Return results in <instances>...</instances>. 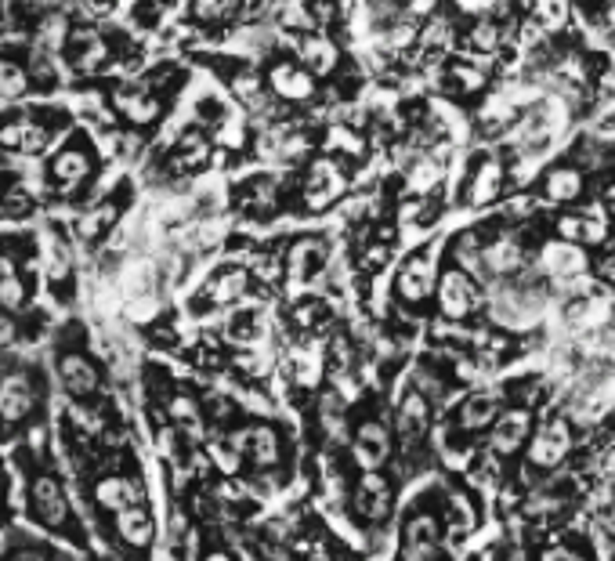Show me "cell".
Returning <instances> with one entry per match:
<instances>
[{
  "mask_svg": "<svg viewBox=\"0 0 615 561\" xmlns=\"http://www.w3.org/2000/svg\"><path fill=\"white\" fill-rule=\"evenodd\" d=\"M359 467H366L369 475H377V467L388 460L391 453V438H388V428L377 424V420H366L359 431H355V446H351Z\"/></svg>",
  "mask_w": 615,
  "mask_h": 561,
  "instance_id": "4",
  "label": "cell"
},
{
  "mask_svg": "<svg viewBox=\"0 0 615 561\" xmlns=\"http://www.w3.org/2000/svg\"><path fill=\"white\" fill-rule=\"evenodd\" d=\"M529 413L525 409H507L496 424H492V438L489 446L500 453V457H507V453H514V449L525 446V438H529Z\"/></svg>",
  "mask_w": 615,
  "mask_h": 561,
  "instance_id": "10",
  "label": "cell"
},
{
  "mask_svg": "<svg viewBox=\"0 0 615 561\" xmlns=\"http://www.w3.org/2000/svg\"><path fill=\"white\" fill-rule=\"evenodd\" d=\"M8 561H44V554H37V551H22V554H11Z\"/></svg>",
  "mask_w": 615,
  "mask_h": 561,
  "instance_id": "52",
  "label": "cell"
},
{
  "mask_svg": "<svg viewBox=\"0 0 615 561\" xmlns=\"http://www.w3.org/2000/svg\"><path fill=\"white\" fill-rule=\"evenodd\" d=\"M402 558L406 561H435L438 558V522L431 514H417V518L406 525Z\"/></svg>",
  "mask_w": 615,
  "mask_h": 561,
  "instance_id": "7",
  "label": "cell"
},
{
  "mask_svg": "<svg viewBox=\"0 0 615 561\" xmlns=\"http://www.w3.org/2000/svg\"><path fill=\"white\" fill-rule=\"evenodd\" d=\"M0 406H4V420L8 424H15V420H22L33 409V384L26 381V377H15V373H8L4 377V391H0Z\"/></svg>",
  "mask_w": 615,
  "mask_h": 561,
  "instance_id": "18",
  "label": "cell"
},
{
  "mask_svg": "<svg viewBox=\"0 0 615 561\" xmlns=\"http://www.w3.org/2000/svg\"><path fill=\"white\" fill-rule=\"evenodd\" d=\"M322 257H326V250H322V243L319 239H304V243H297L294 247V257H290V268H294V276H304V268L312 272V268H319L322 265Z\"/></svg>",
  "mask_w": 615,
  "mask_h": 561,
  "instance_id": "34",
  "label": "cell"
},
{
  "mask_svg": "<svg viewBox=\"0 0 615 561\" xmlns=\"http://www.w3.org/2000/svg\"><path fill=\"white\" fill-rule=\"evenodd\" d=\"M615 315V305L608 297H587V301H576V305L568 308L565 319L579 330H597V326H608Z\"/></svg>",
  "mask_w": 615,
  "mask_h": 561,
  "instance_id": "20",
  "label": "cell"
},
{
  "mask_svg": "<svg viewBox=\"0 0 615 561\" xmlns=\"http://www.w3.org/2000/svg\"><path fill=\"white\" fill-rule=\"evenodd\" d=\"M543 268H547V276L558 286H568L572 279L583 276L587 257H583L579 247H572V243H550L547 254H543Z\"/></svg>",
  "mask_w": 615,
  "mask_h": 561,
  "instance_id": "9",
  "label": "cell"
},
{
  "mask_svg": "<svg viewBox=\"0 0 615 561\" xmlns=\"http://www.w3.org/2000/svg\"><path fill=\"white\" fill-rule=\"evenodd\" d=\"M26 210H29V200L22 196V192L11 189L8 192V203H4V214H8V218H15V214H26Z\"/></svg>",
  "mask_w": 615,
  "mask_h": 561,
  "instance_id": "47",
  "label": "cell"
},
{
  "mask_svg": "<svg viewBox=\"0 0 615 561\" xmlns=\"http://www.w3.org/2000/svg\"><path fill=\"white\" fill-rule=\"evenodd\" d=\"M232 449L243 453V457H250L254 467L279 464V435H275V428H268V424L236 431V435H232Z\"/></svg>",
  "mask_w": 615,
  "mask_h": 561,
  "instance_id": "3",
  "label": "cell"
},
{
  "mask_svg": "<svg viewBox=\"0 0 615 561\" xmlns=\"http://www.w3.org/2000/svg\"><path fill=\"white\" fill-rule=\"evenodd\" d=\"M417 37V29L413 26H398V29H391V44H395V48H406L409 40Z\"/></svg>",
  "mask_w": 615,
  "mask_h": 561,
  "instance_id": "50",
  "label": "cell"
},
{
  "mask_svg": "<svg viewBox=\"0 0 615 561\" xmlns=\"http://www.w3.org/2000/svg\"><path fill=\"white\" fill-rule=\"evenodd\" d=\"M341 413H344V402L337 395H326L322 399V420H326V428L330 431H341Z\"/></svg>",
  "mask_w": 615,
  "mask_h": 561,
  "instance_id": "41",
  "label": "cell"
},
{
  "mask_svg": "<svg viewBox=\"0 0 615 561\" xmlns=\"http://www.w3.org/2000/svg\"><path fill=\"white\" fill-rule=\"evenodd\" d=\"M174 417H196L192 402H189V399H178V402H174Z\"/></svg>",
  "mask_w": 615,
  "mask_h": 561,
  "instance_id": "51",
  "label": "cell"
},
{
  "mask_svg": "<svg viewBox=\"0 0 615 561\" xmlns=\"http://www.w3.org/2000/svg\"><path fill=\"white\" fill-rule=\"evenodd\" d=\"M113 218H116V207L113 203H102V207H95L84 221H80V236H98L105 225H113Z\"/></svg>",
  "mask_w": 615,
  "mask_h": 561,
  "instance_id": "37",
  "label": "cell"
},
{
  "mask_svg": "<svg viewBox=\"0 0 615 561\" xmlns=\"http://www.w3.org/2000/svg\"><path fill=\"white\" fill-rule=\"evenodd\" d=\"M66 268H69V257H66V250L58 247H51V265H48V276H55V279H62L66 276Z\"/></svg>",
  "mask_w": 615,
  "mask_h": 561,
  "instance_id": "46",
  "label": "cell"
},
{
  "mask_svg": "<svg viewBox=\"0 0 615 561\" xmlns=\"http://www.w3.org/2000/svg\"><path fill=\"white\" fill-rule=\"evenodd\" d=\"M543 192H547V200L568 203V200H576L579 192H583V178H579L576 167H558V171L547 174V181H543Z\"/></svg>",
  "mask_w": 615,
  "mask_h": 561,
  "instance_id": "26",
  "label": "cell"
},
{
  "mask_svg": "<svg viewBox=\"0 0 615 561\" xmlns=\"http://www.w3.org/2000/svg\"><path fill=\"white\" fill-rule=\"evenodd\" d=\"M98 504L116 514L131 511V507H142V485L131 482V478H105L98 485Z\"/></svg>",
  "mask_w": 615,
  "mask_h": 561,
  "instance_id": "14",
  "label": "cell"
},
{
  "mask_svg": "<svg viewBox=\"0 0 615 561\" xmlns=\"http://www.w3.org/2000/svg\"><path fill=\"white\" fill-rule=\"evenodd\" d=\"M500 181H503V167L496 160H485L482 171L474 174L471 181V203H489L500 196Z\"/></svg>",
  "mask_w": 615,
  "mask_h": 561,
  "instance_id": "31",
  "label": "cell"
},
{
  "mask_svg": "<svg viewBox=\"0 0 615 561\" xmlns=\"http://www.w3.org/2000/svg\"><path fill=\"white\" fill-rule=\"evenodd\" d=\"M348 189V178L333 160H315V167L308 171V185H304V200L312 210H326L330 203H337V196Z\"/></svg>",
  "mask_w": 615,
  "mask_h": 561,
  "instance_id": "2",
  "label": "cell"
},
{
  "mask_svg": "<svg viewBox=\"0 0 615 561\" xmlns=\"http://www.w3.org/2000/svg\"><path fill=\"white\" fill-rule=\"evenodd\" d=\"M568 449H572V431H568V420H547L529 442V464L532 467H558L561 460L568 457Z\"/></svg>",
  "mask_w": 615,
  "mask_h": 561,
  "instance_id": "1",
  "label": "cell"
},
{
  "mask_svg": "<svg viewBox=\"0 0 615 561\" xmlns=\"http://www.w3.org/2000/svg\"><path fill=\"white\" fill-rule=\"evenodd\" d=\"M0 272H4V276H0V301H4L8 312H15V308H22V301H26V286L15 276V265H11L8 257H4V268H0Z\"/></svg>",
  "mask_w": 615,
  "mask_h": 561,
  "instance_id": "33",
  "label": "cell"
},
{
  "mask_svg": "<svg viewBox=\"0 0 615 561\" xmlns=\"http://www.w3.org/2000/svg\"><path fill=\"white\" fill-rule=\"evenodd\" d=\"M496 44H500V33H496L492 22H482V26L471 33V48L474 51H496Z\"/></svg>",
  "mask_w": 615,
  "mask_h": 561,
  "instance_id": "40",
  "label": "cell"
},
{
  "mask_svg": "<svg viewBox=\"0 0 615 561\" xmlns=\"http://www.w3.org/2000/svg\"><path fill=\"white\" fill-rule=\"evenodd\" d=\"M51 174H55L62 185H76L91 174V160H87L84 149H62V153L51 160Z\"/></svg>",
  "mask_w": 615,
  "mask_h": 561,
  "instance_id": "25",
  "label": "cell"
},
{
  "mask_svg": "<svg viewBox=\"0 0 615 561\" xmlns=\"http://www.w3.org/2000/svg\"><path fill=\"white\" fill-rule=\"evenodd\" d=\"M301 11H308V8H301V4H290V8H286V15H283L286 26H290V29L308 26V22H312V19H308V15H301Z\"/></svg>",
  "mask_w": 615,
  "mask_h": 561,
  "instance_id": "48",
  "label": "cell"
},
{
  "mask_svg": "<svg viewBox=\"0 0 615 561\" xmlns=\"http://www.w3.org/2000/svg\"><path fill=\"white\" fill-rule=\"evenodd\" d=\"M540 312H543L540 297L529 294V290H500L496 301H492V315L503 326H529Z\"/></svg>",
  "mask_w": 615,
  "mask_h": 561,
  "instance_id": "5",
  "label": "cell"
},
{
  "mask_svg": "<svg viewBox=\"0 0 615 561\" xmlns=\"http://www.w3.org/2000/svg\"><path fill=\"white\" fill-rule=\"evenodd\" d=\"M236 95H239V102L246 105V109H254V113H261L268 105V98H265V91L257 87V80H236Z\"/></svg>",
  "mask_w": 615,
  "mask_h": 561,
  "instance_id": "38",
  "label": "cell"
},
{
  "mask_svg": "<svg viewBox=\"0 0 615 561\" xmlns=\"http://www.w3.org/2000/svg\"><path fill=\"white\" fill-rule=\"evenodd\" d=\"M4 145L15 149L19 145L22 153H44L51 145V131L48 127L33 124V120H22V124H8L4 127Z\"/></svg>",
  "mask_w": 615,
  "mask_h": 561,
  "instance_id": "21",
  "label": "cell"
},
{
  "mask_svg": "<svg viewBox=\"0 0 615 561\" xmlns=\"http://www.w3.org/2000/svg\"><path fill=\"white\" fill-rule=\"evenodd\" d=\"M102 58H105V44H102L98 37H87V40H84V55L73 58V66H76V69H84V73H91V69H95L98 62H102Z\"/></svg>",
  "mask_w": 615,
  "mask_h": 561,
  "instance_id": "39",
  "label": "cell"
},
{
  "mask_svg": "<svg viewBox=\"0 0 615 561\" xmlns=\"http://www.w3.org/2000/svg\"><path fill=\"white\" fill-rule=\"evenodd\" d=\"M431 290H435V265H431V254H417L413 261L402 265V272H398V294L406 297V301H424Z\"/></svg>",
  "mask_w": 615,
  "mask_h": 561,
  "instance_id": "11",
  "label": "cell"
},
{
  "mask_svg": "<svg viewBox=\"0 0 615 561\" xmlns=\"http://www.w3.org/2000/svg\"><path fill=\"white\" fill-rule=\"evenodd\" d=\"M427 417H431V406L420 391H409L406 399L398 402V413H395V428L402 438H417L427 431Z\"/></svg>",
  "mask_w": 615,
  "mask_h": 561,
  "instance_id": "17",
  "label": "cell"
},
{
  "mask_svg": "<svg viewBox=\"0 0 615 561\" xmlns=\"http://www.w3.org/2000/svg\"><path fill=\"white\" fill-rule=\"evenodd\" d=\"M26 87H29L26 69L4 62V69H0V95H4V102H15V98H22V95H26Z\"/></svg>",
  "mask_w": 615,
  "mask_h": 561,
  "instance_id": "35",
  "label": "cell"
},
{
  "mask_svg": "<svg viewBox=\"0 0 615 561\" xmlns=\"http://www.w3.org/2000/svg\"><path fill=\"white\" fill-rule=\"evenodd\" d=\"M543 561H587V558L576 551H568V547H550V551H543Z\"/></svg>",
  "mask_w": 615,
  "mask_h": 561,
  "instance_id": "49",
  "label": "cell"
},
{
  "mask_svg": "<svg viewBox=\"0 0 615 561\" xmlns=\"http://www.w3.org/2000/svg\"><path fill=\"white\" fill-rule=\"evenodd\" d=\"M246 294V272L243 268H225V272H214L203 286V301L207 305H232L236 297Z\"/></svg>",
  "mask_w": 615,
  "mask_h": 561,
  "instance_id": "15",
  "label": "cell"
},
{
  "mask_svg": "<svg viewBox=\"0 0 615 561\" xmlns=\"http://www.w3.org/2000/svg\"><path fill=\"white\" fill-rule=\"evenodd\" d=\"M438 305H442L445 319H467V315H471L474 290L460 268H449V272L438 279Z\"/></svg>",
  "mask_w": 615,
  "mask_h": 561,
  "instance_id": "6",
  "label": "cell"
},
{
  "mask_svg": "<svg viewBox=\"0 0 615 561\" xmlns=\"http://www.w3.org/2000/svg\"><path fill=\"white\" fill-rule=\"evenodd\" d=\"M156 268L149 261H134L127 272H123V294L127 297H149L152 286H156V276H152Z\"/></svg>",
  "mask_w": 615,
  "mask_h": 561,
  "instance_id": "32",
  "label": "cell"
},
{
  "mask_svg": "<svg viewBox=\"0 0 615 561\" xmlns=\"http://www.w3.org/2000/svg\"><path fill=\"white\" fill-rule=\"evenodd\" d=\"M272 87L275 95L286 98V102H308L315 95V80L304 66H294V62H279L272 69Z\"/></svg>",
  "mask_w": 615,
  "mask_h": 561,
  "instance_id": "12",
  "label": "cell"
},
{
  "mask_svg": "<svg viewBox=\"0 0 615 561\" xmlns=\"http://www.w3.org/2000/svg\"><path fill=\"white\" fill-rule=\"evenodd\" d=\"M547 138H550V124L540 116V109H536V113H529L518 127H514V145H518V149H525V153H532V149L547 145Z\"/></svg>",
  "mask_w": 615,
  "mask_h": 561,
  "instance_id": "29",
  "label": "cell"
},
{
  "mask_svg": "<svg viewBox=\"0 0 615 561\" xmlns=\"http://www.w3.org/2000/svg\"><path fill=\"white\" fill-rule=\"evenodd\" d=\"M301 58H304V69H308L312 77H326V73L337 66V48H333L330 40L312 37L301 44Z\"/></svg>",
  "mask_w": 615,
  "mask_h": 561,
  "instance_id": "27",
  "label": "cell"
},
{
  "mask_svg": "<svg viewBox=\"0 0 615 561\" xmlns=\"http://www.w3.org/2000/svg\"><path fill=\"white\" fill-rule=\"evenodd\" d=\"M406 181L413 192H431L438 181H442V160H435V156H417V160L409 163Z\"/></svg>",
  "mask_w": 615,
  "mask_h": 561,
  "instance_id": "30",
  "label": "cell"
},
{
  "mask_svg": "<svg viewBox=\"0 0 615 561\" xmlns=\"http://www.w3.org/2000/svg\"><path fill=\"white\" fill-rule=\"evenodd\" d=\"M456 254H460V261H464L467 268H482V250H474V236H460Z\"/></svg>",
  "mask_w": 615,
  "mask_h": 561,
  "instance_id": "43",
  "label": "cell"
},
{
  "mask_svg": "<svg viewBox=\"0 0 615 561\" xmlns=\"http://www.w3.org/2000/svg\"><path fill=\"white\" fill-rule=\"evenodd\" d=\"M496 420H500V395L496 391H478L460 409V428L467 431H482L489 424H496Z\"/></svg>",
  "mask_w": 615,
  "mask_h": 561,
  "instance_id": "16",
  "label": "cell"
},
{
  "mask_svg": "<svg viewBox=\"0 0 615 561\" xmlns=\"http://www.w3.org/2000/svg\"><path fill=\"white\" fill-rule=\"evenodd\" d=\"M116 529L131 547H149L152 543V518L145 507H131V511L116 514Z\"/></svg>",
  "mask_w": 615,
  "mask_h": 561,
  "instance_id": "24",
  "label": "cell"
},
{
  "mask_svg": "<svg viewBox=\"0 0 615 561\" xmlns=\"http://www.w3.org/2000/svg\"><path fill=\"white\" fill-rule=\"evenodd\" d=\"M58 377L69 395H91L98 388V373L84 355H62L58 359Z\"/></svg>",
  "mask_w": 615,
  "mask_h": 561,
  "instance_id": "13",
  "label": "cell"
},
{
  "mask_svg": "<svg viewBox=\"0 0 615 561\" xmlns=\"http://www.w3.org/2000/svg\"><path fill=\"white\" fill-rule=\"evenodd\" d=\"M192 11H196L199 19H225L228 11H232V4H214V0H199V4H192Z\"/></svg>",
  "mask_w": 615,
  "mask_h": 561,
  "instance_id": "45",
  "label": "cell"
},
{
  "mask_svg": "<svg viewBox=\"0 0 615 561\" xmlns=\"http://www.w3.org/2000/svg\"><path fill=\"white\" fill-rule=\"evenodd\" d=\"M326 366H330L333 373H344L351 366V348H348V337H330V344H326Z\"/></svg>",
  "mask_w": 615,
  "mask_h": 561,
  "instance_id": "36",
  "label": "cell"
},
{
  "mask_svg": "<svg viewBox=\"0 0 615 561\" xmlns=\"http://www.w3.org/2000/svg\"><path fill=\"white\" fill-rule=\"evenodd\" d=\"M116 105H120V113L134 124H152L156 116H160V102L138 87H123L120 95H116Z\"/></svg>",
  "mask_w": 615,
  "mask_h": 561,
  "instance_id": "22",
  "label": "cell"
},
{
  "mask_svg": "<svg viewBox=\"0 0 615 561\" xmlns=\"http://www.w3.org/2000/svg\"><path fill=\"white\" fill-rule=\"evenodd\" d=\"M207 561H228V558H225V554H210Z\"/></svg>",
  "mask_w": 615,
  "mask_h": 561,
  "instance_id": "53",
  "label": "cell"
},
{
  "mask_svg": "<svg viewBox=\"0 0 615 561\" xmlns=\"http://www.w3.org/2000/svg\"><path fill=\"white\" fill-rule=\"evenodd\" d=\"M482 268L485 272H492V276H511V272H518L521 268L518 239L500 236L496 243H489V247L482 250Z\"/></svg>",
  "mask_w": 615,
  "mask_h": 561,
  "instance_id": "19",
  "label": "cell"
},
{
  "mask_svg": "<svg viewBox=\"0 0 615 561\" xmlns=\"http://www.w3.org/2000/svg\"><path fill=\"white\" fill-rule=\"evenodd\" d=\"M359 507H362V514L366 518H384L388 514V507H391V489H388V482L380 475H366L362 478V485H359Z\"/></svg>",
  "mask_w": 615,
  "mask_h": 561,
  "instance_id": "23",
  "label": "cell"
},
{
  "mask_svg": "<svg viewBox=\"0 0 615 561\" xmlns=\"http://www.w3.org/2000/svg\"><path fill=\"white\" fill-rule=\"evenodd\" d=\"M453 80L460 84V91H478L485 80V73H478L474 66H453Z\"/></svg>",
  "mask_w": 615,
  "mask_h": 561,
  "instance_id": "42",
  "label": "cell"
},
{
  "mask_svg": "<svg viewBox=\"0 0 615 561\" xmlns=\"http://www.w3.org/2000/svg\"><path fill=\"white\" fill-rule=\"evenodd\" d=\"M33 514H37V522L40 525H48V529H58V525L66 522V514H69V504H66V496H62V489H58L55 478H37V485H33Z\"/></svg>",
  "mask_w": 615,
  "mask_h": 561,
  "instance_id": "8",
  "label": "cell"
},
{
  "mask_svg": "<svg viewBox=\"0 0 615 561\" xmlns=\"http://www.w3.org/2000/svg\"><path fill=\"white\" fill-rule=\"evenodd\" d=\"M558 232L568 243H597V239L605 236V221L594 218V214H576V218L561 221Z\"/></svg>",
  "mask_w": 615,
  "mask_h": 561,
  "instance_id": "28",
  "label": "cell"
},
{
  "mask_svg": "<svg viewBox=\"0 0 615 561\" xmlns=\"http://www.w3.org/2000/svg\"><path fill=\"white\" fill-rule=\"evenodd\" d=\"M297 381L301 384L319 381V359L315 355H297Z\"/></svg>",
  "mask_w": 615,
  "mask_h": 561,
  "instance_id": "44",
  "label": "cell"
}]
</instances>
